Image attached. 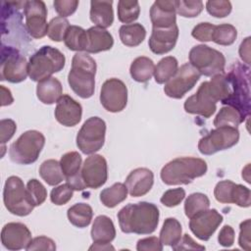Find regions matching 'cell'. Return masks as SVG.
I'll list each match as a JSON object with an SVG mask.
<instances>
[{"instance_id": "obj_18", "label": "cell", "mask_w": 251, "mask_h": 251, "mask_svg": "<svg viewBox=\"0 0 251 251\" xmlns=\"http://www.w3.org/2000/svg\"><path fill=\"white\" fill-rule=\"evenodd\" d=\"M223 220V216L216 209H207L190 218L189 228L197 238L207 241L214 234Z\"/></svg>"}, {"instance_id": "obj_40", "label": "cell", "mask_w": 251, "mask_h": 251, "mask_svg": "<svg viewBox=\"0 0 251 251\" xmlns=\"http://www.w3.org/2000/svg\"><path fill=\"white\" fill-rule=\"evenodd\" d=\"M237 37L236 28L229 24H222L215 25V29L212 36V41L216 44L228 46L231 45Z\"/></svg>"}, {"instance_id": "obj_56", "label": "cell", "mask_w": 251, "mask_h": 251, "mask_svg": "<svg viewBox=\"0 0 251 251\" xmlns=\"http://www.w3.org/2000/svg\"><path fill=\"white\" fill-rule=\"evenodd\" d=\"M1 106H7L11 105L14 102V98L12 96V93L10 89L6 88L4 85H1Z\"/></svg>"}, {"instance_id": "obj_35", "label": "cell", "mask_w": 251, "mask_h": 251, "mask_svg": "<svg viewBox=\"0 0 251 251\" xmlns=\"http://www.w3.org/2000/svg\"><path fill=\"white\" fill-rule=\"evenodd\" d=\"M178 69V62L173 56H168L159 61L154 71L155 81L159 84L166 83L176 73Z\"/></svg>"}, {"instance_id": "obj_20", "label": "cell", "mask_w": 251, "mask_h": 251, "mask_svg": "<svg viewBox=\"0 0 251 251\" xmlns=\"http://www.w3.org/2000/svg\"><path fill=\"white\" fill-rule=\"evenodd\" d=\"M81 156L75 151L64 154L60 160L65 179L74 190H83L86 188L81 177Z\"/></svg>"}, {"instance_id": "obj_54", "label": "cell", "mask_w": 251, "mask_h": 251, "mask_svg": "<svg viewBox=\"0 0 251 251\" xmlns=\"http://www.w3.org/2000/svg\"><path fill=\"white\" fill-rule=\"evenodd\" d=\"M219 243L224 247H230L234 242V230L230 226H224L218 235Z\"/></svg>"}, {"instance_id": "obj_36", "label": "cell", "mask_w": 251, "mask_h": 251, "mask_svg": "<svg viewBox=\"0 0 251 251\" xmlns=\"http://www.w3.org/2000/svg\"><path fill=\"white\" fill-rule=\"evenodd\" d=\"M64 42L72 51H84L87 43L86 30L77 25H71L66 32Z\"/></svg>"}, {"instance_id": "obj_46", "label": "cell", "mask_w": 251, "mask_h": 251, "mask_svg": "<svg viewBox=\"0 0 251 251\" xmlns=\"http://www.w3.org/2000/svg\"><path fill=\"white\" fill-rule=\"evenodd\" d=\"M185 197V190L183 188H173L164 192L160 201L166 207H176L181 203Z\"/></svg>"}, {"instance_id": "obj_50", "label": "cell", "mask_w": 251, "mask_h": 251, "mask_svg": "<svg viewBox=\"0 0 251 251\" xmlns=\"http://www.w3.org/2000/svg\"><path fill=\"white\" fill-rule=\"evenodd\" d=\"M17 130L16 123L11 119H4L0 122V141L4 145L9 141L15 134Z\"/></svg>"}, {"instance_id": "obj_16", "label": "cell", "mask_w": 251, "mask_h": 251, "mask_svg": "<svg viewBox=\"0 0 251 251\" xmlns=\"http://www.w3.org/2000/svg\"><path fill=\"white\" fill-rule=\"evenodd\" d=\"M183 107L186 113L200 115L204 118H210L216 112L217 100L209 89L208 81L200 84L196 93L185 100Z\"/></svg>"}, {"instance_id": "obj_23", "label": "cell", "mask_w": 251, "mask_h": 251, "mask_svg": "<svg viewBox=\"0 0 251 251\" xmlns=\"http://www.w3.org/2000/svg\"><path fill=\"white\" fill-rule=\"evenodd\" d=\"M175 1L157 0L150 8L152 27L168 28L176 25Z\"/></svg>"}, {"instance_id": "obj_1", "label": "cell", "mask_w": 251, "mask_h": 251, "mask_svg": "<svg viewBox=\"0 0 251 251\" xmlns=\"http://www.w3.org/2000/svg\"><path fill=\"white\" fill-rule=\"evenodd\" d=\"M121 230L125 233L150 234L159 224V209L149 202L129 203L123 207L118 215Z\"/></svg>"}, {"instance_id": "obj_49", "label": "cell", "mask_w": 251, "mask_h": 251, "mask_svg": "<svg viewBox=\"0 0 251 251\" xmlns=\"http://www.w3.org/2000/svg\"><path fill=\"white\" fill-rule=\"evenodd\" d=\"M27 251L31 250H50L54 251L56 250V244L54 240L47 236H37L31 239L29 244L26 247Z\"/></svg>"}, {"instance_id": "obj_10", "label": "cell", "mask_w": 251, "mask_h": 251, "mask_svg": "<svg viewBox=\"0 0 251 251\" xmlns=\"http://www.w3.org/2000/svg\"><path fill=\"white\" fill-rule=\"evenodd\" d=\"M0 73L1 80L12 83L22 82L28 75V63L18 49L2 45Z\"/></svg>"}, {"instance_id": "obj_12", "label": "cell", "mask_w": 251, "mask_h": 251, "mask_svg": "<svg viewBox=\"0 0 251 251\" xmlns=\"http://www.w3.org/2000/svg\"><path fill=\"white\" fill-rule=\"evenodd\" d=\"M200 75L193 66L186 63L177 69L176 75L166 82L164 92L171 98L180 99L194 87Z\"/></svg>"}, {"instance_id": "obj_3", "label": "cell", "mask_w": 251, "mask_h": 251, "mask_svg": "<svg viewBox=\"0 0 251 251\" xmlns=\"http://www.w3.org/2000/svg\"><path fill=\"white\" fill-rule=\"evenodd\" d=\"M96 62L86 53L77 52L72 60L68 82L73 91L80 98L87 99L94 94Z\"/></svg>"}, {"instance_id": "obj_8", "label": "cell", "mask_w": 251, "mask_h": 251, "mask_svg": "<svg viewBox=\"0 0 251 251\" xmlns=\"http://www.w3.org/2000/svg\"><path fill=\"white\" fill-rule=\"evenodd\" d=\"M3 201L6 209L11 214L19 217L29 215L34 208L24 181L16 176H11L6 179L3 189Z\"/></svg>"}, {"instance_id": "obj_13", "label": "cell", "mask_w": 251, "mask_h": 251, "mask_svg": "<svg viewBox=\"0 0 251 251\" xmlns=\"http://www.w3.org/2000/svg\"><path fill=\"white\" fill-rule=\"evenodd\" d=\"M100 102L108 112L118 113L123 111L127 103L126 85L119 78L107 79L101 87Z\"/></svg>"}, {"instance_id": "obj_21", "label": "cell", "mask_w": 251, "mask_h": 251, "mask_svg": "<svg viewBox=\"0 0 251 251\" xmlns=\"http://www.w3.org/2000/svg\"><path fill=\"white\" fill-rule=\"evenodd\" d=\"M178 33L179 31L176 25L168 28L152 27V33L148 41L150 50L157 55L170 52L176 44Z\"/></svg>"}, {"instance_id": "obj_42", "label": "cell", "mask_w": 251, "mask_h": 251, "mask_svg": "<svg viewBox=\"0 0 251 251\" xmlns=\"http://www.w3.org/2000/svg\"><path fill=\"white\" fill-rule=\"evenodd\" d=\"M70 23L66 18L56 17L53 18L48 24V37L56 42L64 40L67 30L70 27Z\"/></svg>"}, {"instance_id": "obj_2", "label": "cell", "mask_w": 251, "mask_h": 251, "mask_svg": "<svg viewBox=\"0 0 251 251\" xmlns=\"http://www.w3.org/2000/svg\"><path fill=\"white\" fill-rule=\"evenodd\" d=\"M226 76L229 84V95L222 104L236 109L245 120L250 115L249 67L235 62Z\"/></svg>"}, {"instance_id": "obj_33", "label": "cell", "mask_w": 251, "mask_h": 251, "mask_svg": "<svg viewBox=\"0 0 251 251\" xmlns=\"http://www.w3.org/2000/svg\"><path fill=\"white\" fill-rule=\"evenodd\" d=\"M39 176L51 186H55L65 179L60 162L54 159L44 161L39 168Z\"/></svg>"}, {"instance_id": "obj_52", "label": "cell", "mask_w": 251, "mask_h": 251, "mask_svg": "<svg viewBox=\"0 0 251 251\" xmlns=\"http://www.w3.org/2000/svg\"><path fill=\"white\" fill-rule=\"evenodd\" d=\"M239 236H238V244L239 246L246 250H250V219L245 220L239 226Z\"/></svg>"}, {"instance_id": "obj_24", "label": "cell", "mask_w": 251, "mask_h": 251, "mask_svg": "<svg viewBox=\"0 0 251 251\" xmlns=\"http://www.w3.org/2000/svg\"><path fill=\"white\" fill-rule=\"evenodd\" d=\"M154 183V175L147 168H137L129 173L125 184L132 197H139L147 194Z\"/></svg>"}, {"instance_id": "obj_17", "label": "cell", "mask_w": 251, "mask_h": 251, "mask_svg": "<svg viewBox=\"0 0 251 251\" xmlns=\"http://www.w3.org/2000/svg\"><path fill=\"white\" fill-rule=\"evenodd\" d=\"M81 177L88 188L97 189L104 185L108 178L106 159L98 154L87 157L81 168Z\"/></svg>"}, {"instance_id": "obj_44", "label": "cell", "mask_w": 251, "mask_h": 251, "mask_svg": "<svg viewBox=\"0 0 251 251\" xmlns=\"http://www.w3.org/2000/svg\"><path fill=\"white\" fill-rule=\"evenodd\" d=\"M74 189L69 183H64L54 187L50 193L51 202L55 205L61 206L67 204L73 197Z\"/></svg>"}, {"instance_id": "obj_55", "label": "cell", "mask_w": 251, "mask_h": 251, "mask_svg": "<svg viewBox=\"0 0 251 251\" xmlns=\"http://www.w3.org/2000/svg\"><path fill=\"white\" fill-rule=\"evenodd\" d=\"M239 56L247 65L250 64V37H246L239 46Z\"/></svg>"}, {"instance_id": "obj_48", "label": "cell", "mask_w": 251, "mask_h": 251, "mask_svg": "<svg viewBox=\"0 0 251 251\" xmlns=\"http://www.w3.org/2000/svg\"><path fill=\"white\" fill-rule=\"evenodd\" d=\"M78 4L77 0H56L53 3L55 11L63 18L73 15L76 11Z\"/></svg>"}, {"instance_id": "obj_9", "label": "cell", "mask_w": 251, "mask_h": 251, "mask_svg": "<svg viewBox=\"0 0 251 251\" xmlns=\"http://www.w3.org/2000/svg\"><path fill=\"white\" fill-rule=\"evenodd\" d=\"M106 123L99 117L87 119L76 134V146L83 154H93L100 150L105 142Z\"/></svg>"}, {"instance_id": "obj_38", "label": "cell", "mask_w": 251, "mask_h": 251, "mask_svg": "<svg viewBox=\"0 0 251 251\" xmlns=\"http://www.w3.org/2000/svg\"><path fill=\"white\" fill-rule=\"evenodd\" d=\"M210 207V200L207 195L195 192L190 194L184 202V213L185 216L190 219L197 213L207 210Z\"/></svg>"}, {"instance_id": "obj_14", "label": "cell", "mask_w": 251, "mask_h": 251, "mask_svg": "<svg viewBox=\"0 0 251 251\" xmlns=\"http://www.w3.org/2000/svg\"><path fill=\"white\" fill-rule=\"evenodd\" d=\"M25 26L29 35L35 39L44 37L48 32L47 8L40 0L25 1L24 7Z\"/></svg>"}, {"instance_id": "obj_39", "label": "cell", "mask_w": 251, "mask_h": 251, "mask_svg": "<svg viewBox=\"0 0 251 251\" xmlns=\"http://www.w3.org/2000/svg\"><path fill=\"white\" fill-rule=\"evenodd\" d=\"M140 7L138 1L121 0L118 2V19L124 24L133 23L138 19Z\"/></svg>"}, {"instance_id": "obj_41", "label": "cell", "mask_w": 251, "mask_h": 251, "mask_svg": "<svg viewBox=\"0 0 251 251\" xmlns=\"http://www.w3.org/2000/svg\"><path fill=\"white\" fill-rule=\"evenodd\" d=\"M176 12L183 18H195L203 10V2L200 0H176Z\"/></svg>"}, {"instance_id": "obj_57", "label": "cell", "mask_w": 251, "mask_h": 251, "mask_svg": "<svg viewBox=\"0 0 251 251\" xmlns=\"http://www.w3.org/2000/svg\"><path fill=\"white\" fill-rule=\"evenodd\" d=\"M114 250V246H112L110 243H93L89 250Z\"/></svg>"}, {"instance_id": "obj_43", "label": "cell", "mask_w": 251, "mask_h": 251, "mask_svg": "<svg viewBox=\"0 0 251 251\" xmlns=\"http://www.w3.org/2000/svg\"><path fill=\"white\" fill-rule=\"evenodd\" d=\"M26 190L34 207L41 205L46 200L47 190L39 180L35 178L29 179L26 183Z\"/></svg>"}, {"instance_id": "obj_34", "label": "cell", "mask_w": 251, "mask_h": 251, "mask_svg": "<svg viewBox=\"0 0 251 251\" xmlns=\"http://www.w3.org/2000/svg\"><path fill=\"white\" fill-rule=\"evenodd\" d=\"M127 188L126 184L116 182L112 186L103 189L100 193V201L108 208H114L125 201L127 197Z\"/></svg>"}, {"instance_id": "obj_7", "label": "cell", "mask_w": 251, "mask_h": 251, "mask_svg": "<svg viewBox=\"0 0 251 251\" xmlns=\"http://www.w3.org/2000/svg\"><path fill=\"white\" fill-rule=\"evenodd\" d=\"M188 58L189 64L205 76H214L225 72L226 58L224 54L208 45L193 46L189 51Z\"/></svg>"}, {"instance_id": "obj_37", "label": "cell", "mask_w": 251, "mask_h": 251, "mask_svg": "<svg viewBox=\"0 0 251 251\" xmlns=\"http://www.w3.org/2000/svg\"><path fill=\"white\" fill-rule=\"evenodd\" d=\"M242 122H244V119L236 109L230 106H224L220 109L219 113L217 114L214 120V126L216 127H219V126L237 127Z\"/></svg>"}, {"instance_id": "obj_31", "label": "cell", "mask_w": 251, "mask_h": 251, "mask_svg": "<svg viewBox=\"0 0 251 251\" xmlns=\"http://www.w3.org/2000/svg\"><path fill=\"white\" fill-rule=\"evenodd\" d=\"M67 216L73 226L83 228L89 226L91 223L93 211L92 208L86 203H76L69 208Z\"/></svg>"}, {"instance_id": "obj_47", "label": "cell", "mask_w": 251, "mask_h": 251, "mask_svg": "<svg viewBox=\"0 0 251 251\" xmlns=\"http://www.w3.org/2000/svg\"><path fill=\"white\" fill-rule=\"evenodd\" d=\"M215 29V25L210 23H200L195 25L191 31V35L202 42L212 41L213 32Z\"/></svg>"}, {"instance_id": "obj_22", "label": "cell", "mask_w": 251, "mask_h": 251, "mask_svg": "<svg viewBox=\"0 0 251 251\" xmlns=\"http://www.w3.org/2000/svg\"><path fill=\"white\" fill-rule=\"evenodd\" d=\"M58 123L65 126H75L81 120L82 107L70 95H62L58 100L55 112Z\"/></svg>"}, {"instance_id": "obj_25", "label": "cell", "mask_w": 251, "mask_h": 251, "mask_svg": "<svg viewBox=\"0 0 251 251\" xmlns=\"http://www.w3.org/2000/svg\"><path fill=\"white\" fill-rule=\"evenodd\" d=\"M87 43L86 53H99L110 50L114 45L112 34L105 28L99 26H91L86 30Z\"/></svg>"}, {"instance_id": "obj_51", "label": "cell", "mask_w": 251, "mask_h": 251, "mask_svg": "<svg viewBox=\"0 0 251 251\" xmlns=\"http://www.w3.org/2000/svg\"><path fill=\"white\" fill-rule=\"evenodd\" d=\"M136 249L138 251H162L163 244L158 237L150 236L139 239L136 244Z\"/></svg>"}, {"instance_id": "obj_32", "label": "cell", "mask_w": 251, "mask_h": 251, "mask_svg": "<svg viewBox=\"0 0 251 251\" xmlns=\"http://www.w3.org/2000/svg\"><path fill=\"white\" fill-rule=\"evenodd\" d=\"M181 225L175 218H167L160 231V241L163 245L175 246L181 238Z\"/></svg>"}, {"instance_id": "obj_26", "label": "cell", "mask_w": 251, "mask_h": 251, "mask_svg": "<svg viewBox=\"0 0 251 251\" xmlns=\"http://www.w3.org/2000/svg\"><path fill=\"white\" fill-rule=\"evenodd\" d=\"M89 17L96 26L102 28L111 26L114 22L113 1L92 0L90 2Z\"/></svg>"}, {"instance_id": "obj_5", "label": "cell", "mask_w": 251, "mask_h": 251, "mask_svg": "<svg viewBox=\"0 0 251 251\" xmlns=\"http://www.w3.org/2000/svg\"><path fill=\"white\" fill-rule=\"evenodd\" d=\"M66 58L64 54L49 45L42 46L28 61V76L33 81H41L59 73L65 67Z\"/></svg>"}, {"instance_id": "obj_15", "label": "cell", "mask_w": 251, "mask_h": 251, "mask_svg": "<svg viewBox=\"0 0 251 251\" xmlns=\"http://www.w3.org/2000/svg\"><path fill=\"white\" fill-rule=\"evenodd\" d=\"M214 196L218 202L224 204L233 203L243 208H247L251 204L250 189L228 179L219 181L216 184Z\"/></svg>"}, {"instance_id": "obj_11", "label": "cell", "mask_w": 251, "mask_h": 251, "mask_svg": "<svg viewBox=\"0 0 251 251\" xmlns=\"http://www.w3.org/2000/svg\"><path fill=\"white\" fill-rule=\"evenodd\" d=\"M239 140L237 127L219 126L212 129L198 142V150L203 155H213L234 146Z\"/></svg>"}, {"instance_id": "obj_30", "label": "cell", "mask_w": 251, "mask_h": 251, "mask_svg": "<svg viewBox=\"0 0 251 251\" xmlns=\"http://www.w3.org/2000/svg\"><path fill=\"white\" fill-rule=\"evenodd\" d=\"M122 43L128 47H135L141 44L146 36L145 27L141 24L123 25L119 29Z\"/></svg>"}, {"instance_id": "obj_28", "label": "cell", "mask_w": 251, "mask_h": 251, "mask_svg": "<svg viewBox=\"0 0 251 251\" xmlns=\"http://www.w3.org/2000/svg\"><path fill=\"white\" fill-rule=\"evenodd\" d=\"M63 87L59 79L49 77L38 82L36 86V95L40 102L46 105L54 104L62 97Z\"/></svg>"}, {"instance_id": "obj_53", "label": "cell", "mask_w": 251, "mask_h": 251, "mask_svg": "<svg viewBox=\"0 0 251 251\" xmlns=\"http://www.w3.org/2000/svg\"><path fill=\"white\" fill-rule=\"evenodd\" d=\"M173 250H205V246L196 243L187 233L183 234L178 243L172 247Z\"/></svg>"}, {"instance_id": "obj_45", "label": "cell", "mask_w": 251, "mask_h": 251, "mask_svg": "<svg viewBox=\"0 0 251 251\" xmlns=\"http://www.w3.org/2000/svg\"><path fill=\"white\" fill-rule=\"evenodd\" d=\"M231 3L229 1H207L206 10L215 18H225L231 12Z\"/></svg>"}, {"instance_id": "obj_6", "label": "cell", "mask_w": 251, "mask_h": 251, "mask_svg": "<svg viewBox=\"0 0 251 251\" xmlns=\"http://www.w3.org/2000/svg\"><path fill=\"white\" fill-rule=\"evenodd\" d=\"M45 144L44 135L38 130H26L13 142L9 148L12 162L20 165L34 163Z\"/></svg>"}, {"instance_id": "obj_29", "label": "cell", "mask_w": 251, "mask_h": 251, "mask_svg": "<svg viewBox=\"0 0 251 251\" xmlns=\"http://www.w3.org/2000/svg\"><path fill=\"white\" fill-rule=\"evenodd\" d=\"M154 62L145 56L137 57L134 59L129 68V73L132 79L137 82H147L150 80L154 75Z\"/></svg>"}, {"instance_id": "obj_19", "label": "cell", "mask_w": 251, "mask_h": 251, "mask_svg": "<svg viewBox=\"0 0 251 251\" xmlns=\"http://www.w3.org/2000/svg\"><path fill=\"white\" fill-rule=\"evenodd\" d=\"M31 241V232L22 223H8L1 230V242L8 250L26 249Z\"/></svg>"}, {"instance_id": "obj_27", "label": "cell", "mask_w": 251, "mask_h": 251, "mask_svg": "<svg viewBox=\"0 0 251 251\" xmlns=\"http://www.w3.org/2000/svg\"><path fill=\"white\" fill-rule=\"evenodd\" d=\"M90 233L93 243H110L116 236V228L109 217L100 215L94 219Z\"/></svg>"}, {"instance_id": "obj_4", "label": "cell", "mask_w": 251, "mask_h": 251, "mask_svg": "<svg viewBox=\"0 0 251 251\" xmlns=\"http://www.w3.org/2000/svg\"><path fill=\"white\" fill-rule=\"evenodd\" d=\"M207 169V164L203 159L180 157L167 163L162 168L160 176L167 185L188 184L193 179L204 176Z\"/></svg>"}]
</instances>
